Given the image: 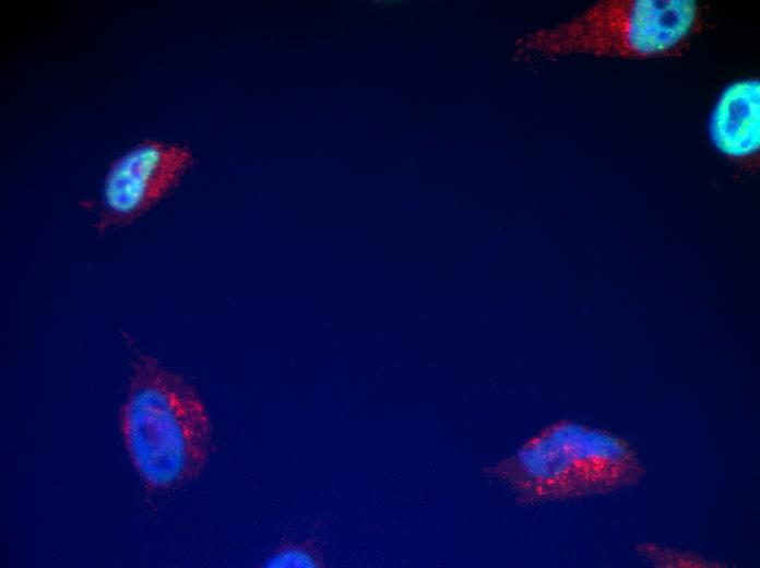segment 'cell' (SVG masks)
<instances>
[{
  "label": "cell",
  "mask_w": 760,
  "mask_h": 568,
  "mask_svg": "<svg viewBox=\"0 0 760 568\" xmlns=\"http://www.w3.org/2000/svg\"><path fill=\"white\" fill-rule=\"evenodd\" d=\"M119 412L123 441L149 495L195 480L213 450L212 426L197 389L155 357L138 352Z\"/></svg>",
  "instance_id": "cell-1"
},
{
  "label": "cell",
  "mask_w": 760,
  "mask_h": 568,
  "mask_svg": "<svg viewBox=\"0 0 760 568\" xmlns=\"http://www.w3.org/2000/svg\"><path fill=\"white\" fill-rule=\"evenodd\" d=\"M645 472L628 440L571 419L544 426L512 453L483 469L487 478L504 485L524 506L617 493L640 484Z\"/></svg>",
  "instance_id": "cell-2"
},
{
  "label": "cell",
  "mask_w": 760,
  "mask_h": 568,
  "mask_svg": "<svg viewBox=\"0 0 760 568\" xmlns=\"http://www.w3.org/2000/svg\"><path fill=\"white\" fill-rule=\"evenodd\" d=\"M702 25L693 0H604L570 22L537 32L527 47L545 54L664 58L686 50Z\"/></svg>",
  "instance_id": "cell-3"
},
{
  "label": "cell",
  "mask_w": 760,
  "mask_h": 568,
  "mask_svg": "<svg viewBox=\"0 0 760 568\" xmlns=\"http://www.w3.org/2000/svg\"><path fill=\"white\" fill-rule=\"evenodd\" d=\"M192 164L186 146L157 140L138 143L109 167L94 227L103 234L136 221L177 188Z\"/></svg>",
  "instance_id": "cell-4"
},
{
  "label": "cell",
  "mask_w": 760,
  "mask_h": 568,
  "mask_svg": "<svg viewBox=\"0 0 760 568\" xmlns=\"http://www.w3.org/2000/svg\"><path fill=\"white\" fill-rule=\"evenodd\" d=\"M709 133L714 147L737 166L757 170L760 152V82H733L712 110Z\"/></svg>",
  "instance_id": "cell-5"
},
{
  "label": "cell",
  "mask_w": 760,
  "mask_h": 568,
  "mask_svg": "<svg viewBox=\"0 0 760 568\" xmlns=\"http://www.w3.org/2000/svg\"><path fill=\"white\" fill-rule=\"evenodd\" d=\"M636 552L655 567H722L723 563L710 559L693 552H682L676 548L641 543L636 545Z\"/></svg>",
  "instance_id": "cell-6"
},
{
  "label": "cell",
  "mask_w": 760,
  "mask_h": 568,
  "mask_svg": "<svg viewBox=\"0 0 760 568\" xmlns=\"http://www.w3.org/2000/svg\"><path fill=\"white\" fill-rule=\"evenodd\" d=\"M264 566L319 568L324 566V555L320 545L313 540L286 543L271 554Z\"/></svg>",
  "instance_id": "cell-7"
}]
</instances>
